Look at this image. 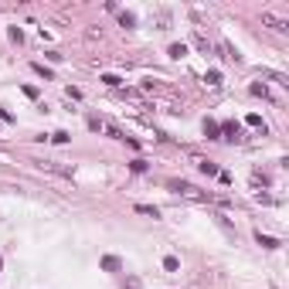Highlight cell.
<instances>
[{"label": "cell", "mask_w": 289, "mask_h": 289, "mask_svg": "<svg viewBox=\"0 0 289 289\" xmlns=\"http://www.w3.org/2000/svg\"><path fill=\"white\" fill-rule=\"evenodd\" d=\"M262 24H266V27H272V31H279V34H286V31H289V20L276 17V14H269V10L262 14Z\"/></svg>", "instance_id": "cell-3"}, {"label": "cell", "mask_w": 289, "mask_h": 289, "mask_svg": "<svg viewBox=\"0 0 289 289\" xmlns=\"http://www.w3.org/2000/svg\"><path fill=\"white\" fill-rule=\"evenodd\" d=\"M194 44H197V48H201V51H204V55H208V51H211V44H208V41L201 38V34H194Z\"/></svg>", "instance_id": "cell-15"}, {"label": "cell", "mask_w": 289, "mask_h": 289, "mask_svg": "<svg viewBox=\"0 0 289 289\" xmlns=\"http://www.w3.org/2000/svg\"><path fill=\"white\" fill-rule=\"evenodd\" d=\"M163 269H170V272L177 269V259H173V255H167V259H163Z\"/></svg>", "instance_id": "cell-19"}, {"label": "cell", "mask_w": 289, "mask_h": 289, "mask_svg": "<svg viewBox=\"0 0 289 289\" xmlns=\"http://www.w3.org/2000/svg\"><path fill=\"white\" fill-rule=\"evenodd\" d=\"M102 82H106L109 89H119V85H123V78H119V75H102Z\"/></svg>", "instance_id": "cell-13"}, {"label": "cell", "mask_w": 289, "mask_h": 289, "mask_svg": "<svg viewBox=\"0 0 289 289\" xmlns=\"http://www.w3.org/2000/svg\"><path fill=\"white\" fill-rule=\"evenodd\" d=\"M136 211H140V214H150V218H156V214H160L153 204H136Z\"/></svg>", "instance_id": "cell-14"}, {"label": "cell", "mask_w": 289, "mask_h": 289, "mask_svg": "<svg viewBox=\"0 0 289 289\" xmlns=\"http://www.w3.org/2000/svg\"><path fill=\"white\" fill-rule=\"evenodd\" d=\"M119 24H123V27H133V24H136V17L130 14V10H123V14H119Z\"/></svg>", "instance_id": "cell-11"}, {"label": "cell", "mask_w": 289, "mask_h": 289, "mask_svg": "<svg viewBox=\"0 0 289 289\" xmlns=\"http://www.w3.org/2000/svg\"><path fill=\"white\" fill-rule=\"evenodd\" d=\"M10 41H17V44L24 41V34H20V27H10Z\"/></svg>", "instance_id": "cell-20"}, {"label": "cell", "mask_w": 289, "mask_h": 289, "mask_svg": "<svg viewBox=\"0 0 289 289\" xmlns=\"http://www.w3.org/2000/svg\"><path fill=\"white\" fill-rule=\"evenodd\" d=\"M0 119H3V123H10V113H7L3 106H0Z\"/></svg>", "instance_id": "cell-21"}, {"label": "cell", "mask_w": 289, "mask_h": 289, "mask_svg": "<svg viewBox=\"0 0 289 289\" xmlns=\"http://www.w3.org/2000/svg\"><path fill=\"white\" fill-rule=\"evenodd\" d=\"M255 242H259L262 249H279V245H283L279 238H272V235H262V231H255Z\"/></svg>", "instance_id": "cell-6"}, {"label": "cell", "mask_w": 289, "mask_h": 289, "mask_svg": "<svg viewBox=\"0 0 289 289\" xmlns=\"http://www.w3.org/2000/svg\"><path fill=\"white\" fill-rule=\"evenodd\" d=\"M51 140H55V143H68V140H72V136L65 133V130H58V133H51Z\"/></svg>", "instance_id": "cell-17"}, {"label": "cell", "mask_w": 289, "mask_h": 289, "mask_svg": "<svg viewBox=\"0 0 289 289\" xmlns=\"http://www.w3.org/2000/svg\"><path fill=\"white\" fill-rule=\"evenodd\" d=\"M194 163H197V170L208 173V177H218V173H221V170H218V167L211 163V160H204V156H194Z\"/></svg>", "instance_id": "cell-5"}, {"label": "cell", "mask_w": 289, "mask_h": 289, "mask_svg": "<svg viewBox=\"0 0 289 289\" xmlns=\"http://www.w3.org/2000/svg\"><path fill=\"white\" fill-rule=\"evenodd\" d=\"M167 187H170L173 194H180V197H191V201H218V204H228L225 197L208 194V191H197V187H194V184H187V180H167Z\"/></svg>", "instance_id": "cell-1"}, {"label": "cell", "mask_w": 289, "mask_h": 289, "mask_svg": "<svg viewBox=\"0 0 289 289\" xmlns=\"http://www.w3.org/2000/svg\"><path fill=\"white\" fill-rule=\"evenodd\" d=\"M187 55V44H170V58H184Z\"/></svg>", "instance_id": "cell-12"}, {"label": "cell", "mask_w": 289, "mask_h": 289, "mask_svg": "<svg viewBox=\"0 0 289 289\" xmlns=\"http://www.w3.org/2000/svg\"><path fill=\"white\" fill-rule=\"evenodd\" d=\"M102 269L116 272V269H119V259H116V255H106V259H102Z\"/></svg>", "instance_id": "cell-9"}, {"label": "cell", "mask_w": 289, "mask_h": 289, "mask_svg": "<svg viewBox=\"0 0 289 289\" xmlns=\"http://www.w3.org/2000/svg\"><path fill=\"white\" fill-rule=\"evenodd\" d=\"M204 136H208V140H221V126H218L214 119H204Z\"/></svg>", "instance_id": "cell-7"}, {"label": "cell", "mask_w": 289, "mask_h": 289, "mask_svg": "<svg viewBox=\"0 0 289 289\" xmlns=\"http://www.w3.org/2000/svg\"><path fill=\"white\" fill-rule=\"evenodd\" d=\"M221 140H231V143H235V140H242V126H238V123H225V126H221Z\"/></svg>", "instance_id": "cell-4"}, {"label": "cell", "mask_w": 289, "mask_h": 289, "mask_svg": "<svg viewBox=\"0 0 289 289\" xmlns=\"http://www.w3.org/2000/svg\"><path fill=\"white\" fill-rule=\"evenodd\" d=\"M245 123H249V126H262V116H255V113H252ZM262 130H266V126H262Z\"/></svg>", "instance_id": "cell-18"}, {"label": "cell", "mask_w": 289, "mask_h": 289, "mask_svg": "<svg viewBox=\"0 0 289 289\" xmlns=\"http://www.w3.org/2000/svg\"><path fill=\"white\" fill-rule=\"evenodd\" d=\"M38 170H48V173H58V177H72L75 167H68V163H61V160H31Z\"/></svg>", "instance_id": "cell-2"}, {"label": "cell", "mask_w": 289, "mask_h": 289, "mask_svg": "<svg viewBox=\"0 0 289 289\" xmlns=\"http://www.w3.org/2000/svg\"><path fill=\"white\" fill-rule=\"evenodd\" d=\"M31 68H34V72H38V75H44V78H51V68H44V65H41V61H34V65H31Z\"/></svg>", "instance_id": "cell-16"}, {"label": "cell", "mask_w": 289, "mask_h": 289, "mask_svg": "<svg viewBox=\"0 0 289 289\" xmlns=\"http://www.w3.org/2000/svg\"><path fill=\"white\" fill-rule=\"evenodd\" d=\"M204 82H208V85H221V72H218V68H211V72L204 75Z\"/></svg>", "instance_id": "cell-10"}, {"label": "cell", "mask_w": 289, "mask_h": 289, "mask_svg": "<svg viewBox=\"0 0 289 289\" xmlns=\"http://www.w3.org/2000/svg\"><path fill=\"white\" fill-rule=\"evenodd\" d=\"M252 96H262V99H272V92H269V85H266V82H252Z\"/></svg>", "instance_id": "cell-8"}]
</instances>
